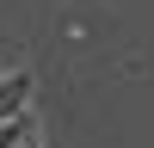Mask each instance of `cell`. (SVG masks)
<instances>
[{
	"label": "cell",
	"instance_id": "1",
	"mask_svg": "<svg viewBox=\"0 0 154 148\" xmlns=\"http://www.w3.org/2000/svg\"><path fill=\"white\" fill-rule=\"evenodd\" d=\"M19 111H31V74H0V130Z\"/></svg>",
	"mask_w": 154,
	"mask_h": 148
}]
</instances>
